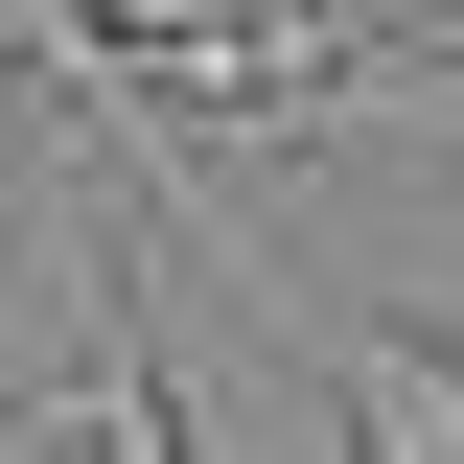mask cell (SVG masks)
I'll list each match as a JSON object with an SVG mask.
<instances>
[{
	"label": "cell",
	"mask_w": 464,
	"mask_h": 464,
	"mask_svg": "<svg viewBox=\"0 0 464 464\" xmlns=\"http://www.w3.org/2000/svg\"><path fill=\"white\" fill-rule=\"evenodd\" d=\"M302 395L348 418V464H464V348L395 325V302H325L302 325Z\"/></svg>",
	"instance_id": "6da1fadb"
},
{
	"label": "cell",
	"mask_w": 464,
	"mask_h": 464,
	"mask_svg": "<svg viewBox=\"0 0 464 464\" xmlns=\"http://www.w3.org/2000/svg\"><path fill=\"white\" fill-rule=\"evenodd\" d=\"M47 441L70 464H186V395H163V348H140V279H93V348H70Z\"/></svg>",
	"instance_id": "7a4b0ae2"
},
{
	"label": "cell",
	"mask_w": 464,
	"mask_h": 464,
	"mask_svg": "<svg viewBox=\"0 0 464 464\" xmlns=\"http://www.w3.org/2000/svg\"><path fill=\"white\" fill-rule=\"evenodd\" d=\"M279 0H93V47H140V70H209V47H256Z\"/></svg>",
	"instance_id": "3957f363"
},
{
	"label": "cell",
	"mask_w": 464,
	"mask_h": 464,
	"mask_svg": "<svg viewBox=\"0 0 464 464\" xmlns=\"http://www.w3.org/2000/svg\"><path fill=\"white\" fill-rule=\"evenodd\" d=\"M372 70H441V93H464V0H418V24H372Z\"/></svg>",
	"instance_id": "277c9868"
},
{
	"label": "cell",
	"mask_w": 464,
	"mask_h": 464,
	"mask_svg": "<svg viewBox=\"0 0 464 464\" xmlns=\"http://www.w3.org/2000/svg\"><path fill=\"white\" fill-rule=\"evenodd\" d=\"M395 24H418V0H395Z\"/></svg>",
	"instance_id": "5b68a950"
}]
</instances>
